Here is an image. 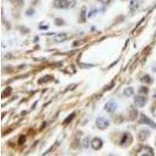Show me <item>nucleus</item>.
<instances>
[{"label": "nucleus", "instance_id": "nucleus-1", "mask_svg": "<svg viewBox=\"0 0 156 156\" xmlns=\"http://www.w3.org/2000/svg\"><path fill=\"white\" fill-rule=\"evenodd\" d=\"M53 5L58 9H68L76 5V1L70 2L68 0H54Z\"/></svg>", "mask_w": 156, "mask_h": 156}, {"label": "nucleus", "instance_id": "nucleus-2", "mask_svg": "<svg viewBox=\"0 0 156 156\" xmlns=\"http://www.w3.org/2000/svg\"><path fill=\"white\" fill-rule=\"evenodd\" d=\"M137 155L140 156H154V151L149 147H141L137 152Z\"/></svg>", "mask_w": 156, "mask_h": 156}, {"label": "nucleus", "instance_id": "nucleus-3", "mask_svg": "<svg viewBox=\"0 0 156 156\" xmlns=\"http://www.w3.org/2000/svg\"><path fill=\"white\" fill-rule=\"evenodd\" d=\"M139 123L141 124H146V125L150 126L151 127L153 128V129H156V123L152 121V120L149 119L146 115L141 114V118L139 120Z\"/></svg>", "mask_w": 156, "mask_h": 156}, {"label": "nucleus", "instance_id": "nucleus-4", "mask_svg": "<svg viewBox=\"0 0 156 156\" xmlns=\"http://www.w3.org/2000/svg\"><path fill=\"white\" fill-rule=\"evenodd\" d=\"M96 125L99 129H105L109 126V122L104 117H98L96 120Z\"/></svg>", "mask_w": 156, "mask_h": 156}, {"label": "nucleus", "instance_id": "nucleus-5", "mask_svg": "<svg viewBox=\"0 0 156 156\" xmlns=\"http://www.w3.org/2000/svg\"><path fill=\"white\" fill-rule=\"evenodd\" d=\"M132 141H133V137H132L129 133H124L123 137V138L121 139L120 145H122V146L126 147L128 146V145H130L132 143Z\"/></svg>", "mask_w": 156, "mask_h": 156}, {"label": "nucleus", "instance_id": "nucleus-6", "mask_svg": "<svg viewBox=\"0 0 156 156\" xmlns=\"http://www.w3.org/2000/svg\"><path fill=\"white\" fill-rule=\"evenodd\" d=\"M147 98L144 96H136L134 98V104L137 107L139 108H142V107L145 106L147 103Z\"/></svg>", "mask_w": 156, "mask_h": 156}, {"label": "nucleus", "instance_id": "nucleus-7", "mask_svg": "<svg viewBox=\"0 0 156 156\" xmlns=\"http://www.w3.org/2000/svg\"><path fill=\"white\" fill-rule=\"evenodd\" d=\"M117 103L113 100H110L105 105V109L109 112H113L117 109Z\"/></svg>", "mask_w": 156, "mask_h": 156}, {"label": "nucleus", "instance_id": "nucleus-8", "mask_svg": "<svg viewBox=\"0 0 156 156\" xmlns=\"http://www.w3.org/2000/svg\"><path fill=\"white\" fill-rule=\"evenodd\" d=\"M102 145V140L98 138V137H95L92 141V147L94 150H99L100 148H101Z\"/></svg>", "mask_w": 156, "mask_h": 156}, {"label": "nucleus", "instance_id": "nucleus-9", "mask_svg": "<svg viewBox=\"0 0 156 156\" xmlns=\"http://www.w3.org/2000/svg\"><path fill=\"white\" fill-rule=\"evenodd\" d=\"M141 5V0H130L129 2V10L130 11L134 12L139 8Z\"/></svg>", "mask_w": 156, "mask_h": 156}, {"label": "nucleus", "instance_id": "nucleus-10", "mask_svg": "<svg viewBox=\"0 0 156 156\" xmlns=\"http://www.w3.org/2000/svg\"><path fill=\"white\" fill-rule=\"evenodd\" d=\"M67 38V34L63 33V34H57V35H55V36L54 37V41H55V42H64Z\"/></svg>", "mask_w": 156, "mask_h": 156}, {"label": "nucleus", "instance_id": "nucleus-11", "mask_svg": "<svg viewBox=\"0 0 156 156\" xmlns=\"http://www.w3.org/2000/svg\"><path fill=\"white\" fill-rule=\"evenodd\" d=\"M149 136V132L148 130H141L139 132V134H138V138H139L140 141H145V140L148 138V137Z\"/></svg>", "mask_w": 156, "mask_h": 156}, {"label": "nucleus", "instance_id": "nucleus-12", "mask_svg": "<svg viewBox=\"0 0 156 156\" xmlns=\"http://www.w3.org/2000/svg\"><path fill=\"white\" fill-rule=\"evenodd\" d=\"M52 80V76H50V75H46V76H43L40 79V80H38V84H45V83H48V82H49L50 80Z\"/></svg>", "mask_w": 156, "mask_h": 156}, {"label": "nucleus", "instance_id": "nucleus-13", "mask_svg": "<svg viewBox=\"0 0 156 156\" xmlns=\"http://www.w3.org/2000/svg\"><path fill=\"white\" fill-rule=\"evenodd\" d=\"M134 94V89L133 88H131V87H129V88H126L125 90H124V95L126 96V97H129Z\"/></svg>", "mask_w": 156, "mask_h": 156}, {"label": "nucleus", "instance_id": "nucleus-14", "mask_svg": "<svg viewBox=\"0 0 156 156\" xmlns=\"http://www.w3.org/2000/svg\"><path fill=\"white\" fill-rule=\"evenodd\" d=\"M141 82H142L144 84H151L152 83V79L148 75H145V76H143L141 79Z\"/></svg>", "mask_w": 156, "mask_h": 156}, {"label": "nucleus", "instance_id": "nucleus-15", "mask_svg": "<svg viewBox=\"0 0 156 156\" xmlns=\"http://www.w3.org/2000/svg\"><path fill=\"white\" fill-rule=\"evenodd\" d=\"M86 12H87L86 6H83L80 10V19L82 22H84L86 20Z\"/></svg>", "mask_w": 156, "mask_h": 156}, {"label": "nucleus", "instance_id": "nucleus-16", "mask_svg": "<svg viewBox=\"0 0 156 156\" xmlns=\"http://www.w3.org/2000/svg\"><path fill=\"white\" fill-rule=\"evenodd\" d=\"M137 114H138V112L133 107H131V109H130V116H131V120H133L137 118Z\"/></svg>", "mask_w": 156, "mask_h": 156}, {"label": "nucleus", "instance_id": "nucleus-17", "mask_svg": "<svg viewBox=\"0 0 156 156\" xmlns=\"http://www.w3.org/2000/svg\"><path fill=\"white\" fill-rule=\"evenodd\" d=\"M11 91H12V88L10 87H8L6 88V89L4 90V92L2 93V98H5L6 96H9V95L11 94Z\"/></svg>", "mask_w": 156, "mask_h": 156}, {"label": "nucleus", "instance_id": "nucleus-18", "mask_svg": "<svg viewBox=\"0 0 156 156\" xmlns=\"http://www.w3.org/2000/svg\"><path fill=\"white\" fill-rule=\"evenodd\" d=\"M82 145H83V146H84L85 148H88V146H89V137H86V138H84V139L83 140V141H82Z\"/></svg>", "mask_w": 156, "mask_h": 156}, {"label": "nucleus", "instance_id": "nucleus-19", "mask_svg": "<svg viewBox=\"0 0 156 156\" xmlns=\"http://www.w3.org/2000/svg\"><path fill=\"white\" fill-rule=\"evenodd\" d=\"M74 116H75V113H73V114L70 115V116H69L68 117H67V118L64 120V123L66 124V123H70L71 120H72L73 119V117H74Z\"/></svg>", "mask_w": 156, "mask_h": 156}, {"label": "nucleus", "instance_id": "nucleus-20", "mask_svg": "<svg viewBox=\"0 0 156 156\" xmlns=\"http://www.w3.org/2000/svg\"><path fill=\"white\" fill-rule=\"evenodd\" d=\"M140 93H142V94H145V95H146V94L148 93V88H146V87H141V88H140Z\"/></svg>", "mask_w": 156, "mask_h": 156}, {"label": "nucleus", "instance_id": "nucleus-21", "mask_svg": "<svg viewBox=\"0 0 156 156\" xmlns=\"http://www.w3.org/2000/svg\"><path fill=\"white\" fill-rule=\"evenodd\" d=\"M55 24L58 25V26H61V25L64 24V23H63V20L56 19V20H55Z\"/></svg>", "mask_w": 156, "mask_h": 156}, {"label": "nucleus", "instance_id": "nucleus-22", "mask_svg": "<svg viewBox=\"0 0 156 156\" xmlns=\"http://www.w3.org/2000/svg\"><path fill=\"white\" fill-rule=\"evenodd\" d=\"M25 141H26V137H25V136H20V137L19 139V144L20 145H22L23 143L25 142Z\"/></svg>", "mask_w": 156, "mask_h": 156}, {"label": "nucleus", "instance_id": "nucleus-23", "mask_svg": "<svg viewBox=\"0 0 156 156\" xmlns=\"http://www.w3.org/2000/svg\"><path fill=\"white\" fill-rule=\"evenodd\" d=\"M96 12H97V10H95H95H92V11L90 12L89 14H88V17H92V14H96Z\"/></svg>", "mask_w": 156, "mask_h": 156}, {"label": "nucleus", "instance_id": "nucleus-24", "mask_svg": "<svg viewBox=\"0 0 156 156\" xmlns=\"http://www.w3.org/2000/svg\"><path fill=\"white\" fill-rule=\"evenodd\" d=\"M98 1H100V2H101L102 3H104V4H107L110 2V0H98Z\"/></svg>", "mask_w": 156, "mask_h": 156}, {"label": "nucleus", "instance_id": "nucleus-25", "mask_svg": "<svg viewBox=\"0 0 156 156\" xmlns=\"http://www.w3.org/2000/svg\"><path fill=\"white\" fill-rule=\"evenodd\" d=\"M152 113L154 116H156V107L155 108H154V109L152 110Z\"/></svg>", "mask_w": 156, "mask_h": 156}, {"label": "nucleus", "instance_id": "nucleus-26", "mask_svg": "<svg viewBox=\"0 0 156 156\" xmlns=\"http://www.w3.org/2000/svg\"><path fill=\"white\" fill-rule=\"evenodd\" d=\"M40 29H42V30H43V29H44V30H47L48 27L47 26H45V27H40Z\"/></svg>", "mask_w": 156, "mask_h": 156}, {"label": "nucleus", "instance_id": "nucleus-27", "mask_svg": "<svg viewBox=\"0 0 156 156\" xmlns=\"http://www.w3.org/2000/svg\"><path fill=\"white\" fill-rule=\"evenodd\" d=\"M10 1H11V2H15V1H17V0H10Z\"/></svg>", "mask_w": 156, "mask_h": 156}, {"label": "nucleus", "instance_id": "nucleus-28", "mask_svg": "<svg viewBox=\"0 0 156 156\" xmlns=\"http://www.w3.org/2000/svg\"><path fill=\"white\" fill-rule=\"evenodd\" d=\"M154 71H155V72H156V68H155V69H154Z\"/></svg>", "mask_w": 156, "mask_h": 156}]
</instances>
